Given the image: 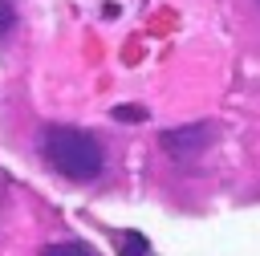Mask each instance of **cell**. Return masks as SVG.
Masks as SVG:
<instances>
[{
  "label": "cell",
  "mask_w": 260,
  "mask_h": 256,
  "mask_svg": "<svg viewBox=\"0 0 260 256\" xmlns=\"http://www.w3.org/2000/svg\"><path fill=\"white\" fill-rule=\"evenodd\" d=\"M41 146H45L49 167L57 175L73 179V183H89L106 167V150H102L98 134L81 130V126H49L45 138H41Z\"/></svg>",
  "instance_id": "cell-1"
},
{
  "label": "cell",
  "mask_w": 260,
  "mask_h": 256,
  "mask_svg": "<svg viewBox=\"0 0 260 256\" xmlns=\"http://www.w3.org/2000/svg\"><path fill=\"white\" fill-rule=\"evenodd\" d=\"M215 130L207 122H191V126H175V130H162L158 134V146L171 154V158H195L211 146Z\"/></svg>",
  "instance_id": "cell-2"
},
{
  "label": "cell",
  "mask_w": 260,
  "mask_h": 256,
  "mask_svg": "<svg viewBox=\"0 0 260 256\" xmlns=\"http://www.w3.org/2000/svg\"><path fill=\"white\" fill-rule=\"evenodd\" d=\"M118 256H154V248L142 232H118Z\"/></svg>",
  "instance_id": "cell-3"
},
{
  "label": "cell",
  "mask_w": 260,
  "mask_h": 256,
  "mask_svg": "<svg viewBox=\"0 0 260 256\" xmlns=\"http://www.w3.org/2000/svg\"><path fill=\"white\" fill-rule=\"evenodd\" d=\"M41 256H93V248L81 244V240H53V244L41 248Z\"/></svg>",
  "instance_id": "cell-4"
},
{
  "label": "cell",
  "mask_w": 260,
  "mask_h": 256,
  "mask_svg": "<svg viewBox=\"0 0 260 256\" xmlns=\"http://www.w3.org/2000/svg\"><path fill=\"white\" fill-rule=\"evenodd\" d=\"M12 24H16V8H12V0H0V37L12 33Z\"/></svg>",
  "instance_id": "cell-5"
},
{
  "label": "cell",
  "mask_w": 260,
  "mask_h": 256,
  "mask_svg": "<svg viewBox=\"0 0 260 256\" xmlns=\"http://www.w3.org/2000/svg\"><path fill=\"white\" fill-rule=\"evenodd\" d=\"M114 118H118V122H142V118H146V110H142V106H118V110H114Z\"/></svg>",
  "instance_id": "cell-6"
}]
</instances>
